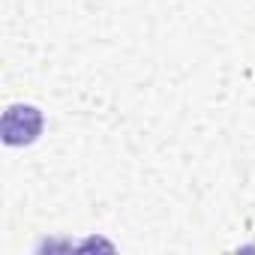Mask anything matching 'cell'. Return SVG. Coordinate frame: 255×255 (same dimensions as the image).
I'll return each mask as SVG.
<instances>
[{"instance_id":"obj_1","label":"cell","mask_w":255,"mask_h":255,"mask_svg":"<svg viewBox=\"0 0 255 255\" xmlns=\"http://www.w3.org/2000/svg\"><path fill=\"white\" fill-rule=\"evenodd\" d=\"M42 126H45L42 111L36 105L18 102V105H9L3 111V120H0V138H3L6 147H27V144H33L42 135Z\"/></svg>"}]
</instances>
